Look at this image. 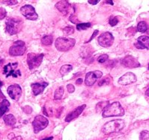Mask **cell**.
<instances>
[{"label":"cell","mask_w":149,"mask_h":140,"mask_svg":"<svg viewBox=\"0 0 149 140\" xmlns=\"http://www.w3.org/2000/svg\"><path fill=\"white\" fill-rule=\"evenodd\" d=\"M124 115H125V110L118 102H115L107 105L102 113V116L104 117L123 116Z\"/></svg>","instance_id":"cell-1"},{"label":"cell","mask_w":149,"mask_h":140,"mask_svg":"<svg viewBox=\"0 0 149 140\" xmlns=\"http://www.w3.org/2000/svg\"><path fill=\"white\" fill-rule=\"evenodd\" d=\"M125 126V121L121 119H118L107 123L102 127V132L105 134H110L113 133H118L124 129Z\"/></svg>","instance_id":"cell-2"},{"label":"cell","mask_w":149,"mask_h":140,"mask_svg":"<svg viewBox=\"0 0 149 140\" xmlns=\"http://www.w3.org/2000/svg\"><path fill=\"white\" fill-rule=\"evenodd\" d=\"M76 44V41L74 39L71 38L60 37L56 39L55 45L57 50L59 51H68L69 50L74 48Z\"/></svg>","instance_id":"cell-3"},{"label":"cell","mask_w":149,"mask_h":140,"mask_svg":"<svg viewBox=\"0 0 149 140\" xmlns=\"http://www.w3.org/2000/svg\"><path fill=\"white\" fill-rule=\"evenodd\" d=\"M22 20L19 18H10L6 22V29L8 33L11 36L18 33L21 30Z\"/></svg>","instance_id":"cell-4"},{"label":"cell","mask_w":149,"mask_h":140,"mask_svg":"<svg viewBox=\"0 0 149 140\" xmlns=\"http://www.w3.org/2000/svg\"><path fill=\"white\" fill-rule=\"evenodd\" d=\"M43 58H44V54L40 53H29L27 55V63L30 69H37L40 66V64L42 63Z\"/></svg>","instance_id":"cell-5"},{"label":"cell","mask_w":149,"mask_h":140,"mask_svg":"<svg viewBox=\"0 0 149 140\" xmlns=\"http://www.w3.org/2000/svg\"><path fill=\"white\" fill-rule=\"evenodd\" d=\"M26 51V47L25 45V42L19 40L15 42L12 46L9 48V54L13 57L21 56L24 54Z\"/></svg>","instance_id":"cell-6"},{"label":"cell","mask_w":149,"mask_h":140,"mask_svg":"<svg viewBox=\"0 0 149 140\" xmlns=\"http://www.w3.org/2000/svg\"><path fill=\"white\" fill-rule=\"evenodd\" d=\"M49 121L47 117L43 115H37L34 119L32 125L34 128V133H38L45 129L48 126Z\"/></svg>","instance_id":"cell-7"},{"label":"cell","mask_w":149,"mask_h":140,"mask_svg":"<svg viewBox=\"0 0 149 140\" xmlns=\"http://www.w3.org/2000/svg\"><path fill=\"white\" fill-rule=\"evenodd\" d=\"M17 63H8L6 66H4L3 74L6 75V78H8L9 76H13L14 78H17V77L21 75V72L19 69H17Z\"/></svg>","instance_id":"cell-8"},{"label":"cell","mask_w":149,"mask_h":140,"mask_svg":"<svg viewBox=\"0 0 149 140\" xmlns=\"http://www.w3.org/2000/svg\"><path fill=\"white\" fill-rule=\"evenodd\" d=\"M20 12L23 16L28 20H36L38 18V15L35 11V9L33 6L30 5H26L20 8Z\"/></svg>","instance_id":"cell-9"},{"label":"cell","mask_w":149,"mask_h":140,"mask_svg":"<svg viewBox=\"0 0 149 140\" xmlns=\"http://www.w3.org/2000/svg\"><path fill=\"white\" fill-rule=\"evenodd\" d=\"M97 41L100 46L108 48V47H110L114 42V37L111 32H105L99 36Z\"/></svg>","instance_id":"cell-10"},{"label":"cell","mask_w":149,"mask_h":140,"mask_svg":"<svg viewBox=\"0 0 149 140\" xmlns=\"http://www.w3.org/2000/svg\"><path fill=\"white\" fill-rule=\"evenodd\" d=\"M103 75V73L100 71H95L90 72L87 73L86 75V80H85V84L86 86H92L96 82V81L98 78H100Z\"/></svg>","instance_id":"cell-11"},{"label":"cell","mask_w":149,"mask_h":140,"mask_svg":"<svg viewBox=\"0 0 149 140\" xmlns=\"http://www.w3.org/2000/svg\"><path fill=\"white\" fill-rule=\"evenodd\" d=\"M7 91L9 96L14 100L17 101L21 96L22 89L19 84H12V85L9 86Z\"/></svg>","instance_id":"cell-12"},{"label":"cell","mask_w":149,"mask_h":140,"mask_svg":"<svg viewBox=\"0 0 149 140\" xmlns=\"http://www.w3.org/2000/svg\"><path fill=\"white\" fill-rule=\"evenodd\" d=\"M136 76L133 72H127L118 80V84L121 85H128L136 82Z\"/></svg>","instance_id":"cell-13"},{"label":"cell","mask_w":149,"mask_h":140,"mask_svg":"<svg viewBox=\"0 0 149 140\" xmlns=\"http://www.w3.org/2000/svg\"><path fill=\"white\" fill-rule=\"evenodd\" d=\"M121 64L126 68H136L141 66L135 57L133 56H126L121 61Z\"/></svg>","instance_id":"cell-14"},{"label":"cell","mask_w":149,"mask_h":140,"mask_svg":"<svg viewBox=\"0 0 149 140\" xmlns=\"http://www.w3.org/2000/svg\"><path fill=\"white\" fill-rule=\"evenodd\" d=\"M86 105L84 104L80 106L77 107V108H75L73 112H71L67 115V117H65V121H66V122H70V121L74 120V119L77 118V117L80 115L81 113L83 112V110L86 108Z\"/></svg>","instance_id":"cell-15"},{"label":"cell","mask_w":149,"mask_h":140,"mask_svg":"<svg viewBox=\"0 0 149 140\" xmlns=\"http://www.w3.org/2000/svg\"><path fill=\"white\" fill-rule=\"evenodd\" d=\"M136 48L139 49H149V37L142 36L137 39V42L134 44Z\"/></svg>","instance_id":"cell-16"},{"label":"cell","mask_w":149,"mask_h":140,"mask_svg":"<svg viewBox=\"0 0 149 140\" xmlns=\"http://www.w3.org/2000/svg\"><path fill=\"white\" fill-rule=\"evenodd\" d=\"M48 85L47 82H42V83H34L32 84V94L35 96H38L39 94L44 92V89Z\"/></svg>","instance_id":"cell-17"},{"label":"cell","mask_w":149,"mask_h":140,"mask_svg":"<svg viewBox=\"0 0 149 140\" xmlns=\"http://www.w3.org/2000/svg\"><path fill=\"white\" fill-rule=\"evenodd\" d=\"M56 8L65 15L68 14L70 10V5L68 1H59L56 4Z\"/></svg>","instance_id":"cell-18"},{"label":"cell","mask_w":149,"mask_h":140,"mask_svg":"<svg viewBox=\"0 0 149 140\" xmlns=\"http://www.w3.org/2000/svg\"><path fill=\"white\" fill-rule=\"evenodd\" d=\"M9 107H10V103L8 100L5 99L1 102L0 103V117H2L6 114V112L8 111Z\"/></svg>","instance_id":"cell-19"},{"label":"cell","mask_w":149,"mask_h":140,"mask_svg":"<svg viewBox=\"0 0 149 140\" xmlns=\"http://www.w3.org/2000/svg\"><path fill=\"white\" fill-rule=\"evenodd\" d=\"M3 120L6 125H8V126H14V124H16V118L11 114H9V115L4 116Z\"/></svg>","instance_id":"cell-20"},{"label":"cell","mask_w":149,"mask_h":140,"mask_svg":"<svg viewBox=\"0 0 149 140\" xmlns=\"http://www.w3.org/2000/svg\"><path fill=\"white\" fill-rule=\"evenodd\" d=\"M148 27L145 21H141L137 25V30L140 32H146L148 30Z\"/></svg>","instance_id":"cell-21"},{"label":"cell","mask_w":149,"mask_h":140,"mask_svg":"<svg viewBox=\"0 0 149 140\" xmlns=\"http://www.w3.org/2000/svg\"><path fill=\"white\" fill-rule=\"evenodd\" d=\"M73 69V66L71 65H64L60 69V74L61 75H65L68 74L69 72H70Z\"/></svg>","instance_id":"cell-22"},{"label":"cell","mask_w":149,"mask_h":140,"mask_svg":"<svg viewBox=\"0 0 149 140\" xmlns=\"http://www.w3.org/2000/svg\"><path fill=\"white\" fill-rule=\"evenodd\" d=\"M64 94V87H59L56 89L54 94V99H61Z\"/></svg>","instance_id":"cell-23"},{"label":"cell","mask_w":149,"mask_h":140,"mask_svg":"<svg viewBox=\"0 0 149 140\" xmlns=\"http://www.w3.org/2000/svg\"><path fill=\"white\" fill-rule=\"evenodd\" d=\"M53 41V38L52 36H45L41 39V43L44 45H50Z\"/></svg>","instance_id":"cell-24"},{"label":"cell","mask_w":149,"mask_h":140,"mask_svg":"<svg viewBox=\"0 0 149 140\" xmlns=\"http://www.w3.org/2000/svg\"><path fill=\"white\" fill-rule=\"evenodd\" d=\"M90 27H91V23H81L77 25V30L78 31L86 30Z\"/></svg>","instance_id":"cell-25"},{"label":"cell","mask_w":149,"mask_h":140,"mask_svg":"<svg viewBox=\"0 0 149 140\" xmlns=\"http://www.w3.org/2000/svg\"><path fill=\"white\" fill-rule=\"evenodd\" d=\"M140 140H149V131L143 130L140 133Z\"/></svg>","instance_id":"cell-26"},{"label":"cell","mask_w":149,"mask_h":140,"mask_svg":"<svg viewBox=\"0 0 149 140\" xmlns=\"http://www.w3.org/2000/svg\"><path fill=\"white\" fill-rule=\"evenodd\" d=\"M74 29L72 27H66L63 29V32L65 35H71L74 33Z\"/></svg>","instance_id":"cell-27"},{"label":"cell","mask_w":149,"mask_h":140,"mask_svg":"<svg viewBox=\"0 0 149 140\" xmlns=\"http://www.w3.org/2000/svg\"><path fill=\"white\" fill-rule=\"evenodd\" d=\"M108 59H109V56H108V55L103 54L98 57V59H97V61H98L100 63H105L106 61L108 60Z\"/></svg>","instance_id":"cell-28"},{"label":"cell","mask_w":149,"mask_h":140,"mask_svg":"<svg viewBox=\"0 0 149 140\" xmlns=\"http://www.w3.org/2000/svg\"><path fill=\"white\" fill-rule=\"evenodd\" d=\"M109 24L111 25V27H115L118 23V20L116 17L112 16L110 18H109Z\"/></svg>","instance_id":"cell-29"},{"label":"cell","mask_w":149,"mask_h":140,"mask_svg":"<svg viewBox=\"0 0 149 140\" xmlns=\"http://www.w3.org/2000/svg\"><path fill=\"white\" fill-rule=\"evenodd\" d=\"M70 21L72 22L73 23H76V24H78V23L79 22V20H78V18H77V16H76L75 14H73L70 15Z\"/></svg>","instance_id":"cell-30"},{"label":"cell","mask_w":149,"mask_h":140,"mask_svg":"<svg viewBox=\"0 0 149 140\" xmlns=\"http://www.w3.org/2000/svg\"><path fill=\"white\" fill-rule=\"evenodd\" d=\"M2 3L6 4L8 6H13V5H17L18 3V1L17 0H8V1H2Z\"/></svg>","instance_id":"cell-31"},{"label":"cell","mask_w":149,"mask_h":140,"mask_svg":"<svg viewBox=\"0 0 149 140\" xmlns=\"http://www.w3.org/2000/svg\"><path fill=\"white\" fill-rule=\"evenodd\" d=\"M23 112L26 114H31L32 112V107H30L29 106H26L23 108Z\"/></svg>","instance_id":"cell-32"},{"label":"cell","mask_w":149,"mask_h":140,"mask_svg":"<svg viewBox=\"0 0 149 140\" xmlns=\"http://www.w3.org/2000/svg\"><path fill=\"white\" fill-rule=\"evenodd\" d=\"M6 11L3 8H0V20H2L6 18Z\"/></svg>","instance_id":"cell-33"},{"label":"cell","mask_w":149,"mask_h":140,"mask_svg":"<svg viewBox=\"0 0 149 140\" xmlns=\"http://www.w3.org/2000/svg\"><path fill=\"white\" fill-rule=\"evenodd\" d=\"M67 88H68V91L69 93H74V91H75V87H74V86L73 85V84H68L67 85Z\"/></svg>","instance_id":"cell-34"},{"label":"cell","mask_w":149,"mask_h":140,"mask_svg":"<svg viewBox=\"0 0 149 140\" xmlns=\"http://www.w3.org/2000/svg\"><path fill=\"white\" fill-rule=\"evenodd\" d=\"M97 34H98V30H95V32H94L93 35H92V36H91V37L90 38V39H89V40H88V42H91V40H92V39H93L94 38H95V36H97Z\"/></svg>","instance_id":"cell-35"},{"label":"cell","mask_w":149,"mask_h":140,"mask_svg":"<svg viewBox=\"0 0 149 140\" xmlns=\"http://www.w3.org/2000/svg\"><path fill=\"white\" fill-rule=\"evenodd\" d=\"M88 3L91 4V5H96L99 2V0H88Z\"/></svg>","instance_id":"cell-36"},{"label":"cell","mask_w":149,"mask_h":140,"mask_svg":"<svg viewBox=\"0 0 149 140\" xmlns=\"http://www.w3.org/2000/svg\"><path fill=\"white\" fill-rule=\"evenodd\" d=\"M82 83H83V79H82V78H79V79H77L76 81V84H81Z\"/></svg>","instance_id":"cell-37"},{"label":"cell","mask_w":149,"mask_h":140,"mask_svg":"<svg viewBox=\"0 0 149 140\" xmlns=\"http://www.w3.org/2000/svg\"><path fill=\"white\" fill-rule=\"evenodd\" d=\"M5 98H6V96H4V94H2V91H1V90H0V100H3V99H5Z\"/></svg>","instance_id":"cell-38"},{"label":"cell","mask_w":149,"mask_h":140,"mask_svg":"<svg viewBox=\"0 0 149 140\" xmlns=\"http://www.w3.org/2000/svg\"><path fill=\"white\" fill-rule=\"evenodd\" d=\"M8 138L9 139H13L14 138V133H10V134L8 136Z\"/></svg>","instance_id":"cell-39"},{"label":"cell","mask_w":149,"mask_h":140,"mask_svg":"<svg viewBox=\"0 0 149 140\" xmlns=\"http://www.w3.org/2000/svg\"><path fill=\"white\" fill-rule=\"evenodd\" d=\"M11 140H22V137L21 136H17V137H14L13 139Z\"/></svg>","instance_id":"cell-40"},{"label":"cell","mask_w":149,"mask_h":140,"mask_svg":"<svg viewBox=\"0 0 149 140\" xmlns=\"http://www.w3.org/2000/svg\"><path fill=\"white\" fill-rule=\"evenodd\" d=\"M53 139V136H51V137H47V138H45V139H43L41 140H52Z\"/></svg>","instance_id":"cell-41"},{"label":"cell","mask_w":149,"mask_h":140,"mask_svg":"<svg viewBox=\"0 0 149 140\" xmlns=\"http://www.w3.org/2000/svg\"><path fill=\"white\" fill-rule=\"evenodd\" d=\"M105 3L110 4V5H113V2L112 1H105Z\"/></svg>","instance_id":"cell-42"},{"label":"cell","mask_w":149,"mask_h":140,"mask_svg":"<svg viewBox=\"0 0 149 140\" xmlns=\"http://www.w3.org/2000/svg\"><path fill=\"white\" fill-rule=\"evenodd\" d=\"M146 96H149V88L148 89L147 91H146Z\"/></svg>","instance_id":"cell-43"},{"label":"cell","mask_w":149,"mask_h":140,"mask_svg":"<svg viewBox=\"0 0 149 140\" xmlns=\"http://www.w3.org/2000/svg\"><path fill=\"white\" fill-rule=\"evenodd\" d=\"M2 85H3V82H2V81H0V87H2Z\"/></svg>","instance_id":"cell-44"},{"label":"cell","mask_w":149,"mask_h":140,"mask_svg":"<svg viewBox=\"0 0 149 140\" xmlns=\"http://www.w3.org/2000/svg\"><path fill=\"white\" fill-rule=\"evenodd\" d=\"M148 70H149V64H148Z\"/></svg>","instance_id":"cell-45"}]
</instances>
